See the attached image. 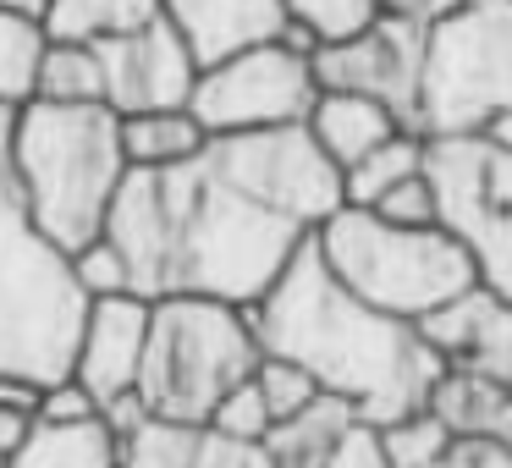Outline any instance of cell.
<instances>
[{"label":"cell","mask_w":512,"mask_h":468,"mask_svg":"<svg viewBox=\"0 0 512 468\" xmlns=\"http://www.w3.org/2000/svg\"><path fill=\"white\" fill-rule=\"evenodd\" d=\"M452 0H380V12H402V17H419V23H430V17H441Z\"/></svg>","instance_id":"obj_36"},{"label":"cell","mask_w":512,"mask_h":468,"mask_svg":"<svg viewBox=\"0 0 512 468\" xmlns=\"http://www.w3.org/2000/svg\"><path fill=\"white\" fill-rule=\"evenodd\" d=\"M160 17V0H50L45 34L50 39H78V45H100L127 28H144Z\"/></svg>","instance_id":"obj_21"},{"label":"cell","mask_w":512,"mask_h":468,"mask_svg":"<svg viewBox=\"0 0 512 468\" xmlns=\"http://www.w3.org/2000/svg\"><path fill=\"white\" fill-rule=\"evenodd\" d=\"M50 34L45 23L17 12H0V105H28L34 100V78H39V56H45Z\"/></svg>","instance_id":"obj_24"},{"label":"cell","mask_w":512,"mask_h":468,"mask_svg":"<svg viewBox=\"0 0 512 468\" xmlns=\"http://www.w3.org/2000/svg\"><path fill=\"white\" fill-rule=\"evenodd\" d=\"M199 441H204V424L149 413V419H138L133 430L116 441V463L122 468H193Z\"/></svg>","instance_id":"obj_23"},{"label":"cell","mask_w":512,"mask_h":468,"mask_svg":"<svg viewBox=\"0 0 512 468\" xmlns=\"http://www.w3.org/2000/svg\"><path fill=\"white\" fill-rule=\"evenodd\" d=\"M353 419H358V413L347 408L342 397H331V391H325V397L309 402L303 413L270 424L265 452H270V463H276V468H320L325 452L336 446V435H342Z\"/></svg>","instance_id":"obj_19"},{"label":"cell","mask_w":512,"mask_h":468,"mask_svg":"<svg viewBox=\"0 0 512 468\" xmlns=\"http://www.w3.org/2000/svg\"><path fill=\"white\" fill-rule=\"evenodd\" d=\"M254 386L265 391L270 419H292V413H303L309 402H320V397H325L320 380H314L303 364L281 358V353H259V364H254Z\"/></svg>","instance_id":"obj_25"},{"label":"cell","mask_w":512,"mask_h":468,"mask_svg":"<svg viewBox=\"0 0 512 468\" xmlns=\"http://www.w3.org/2000/svg\"><path fill=\"white\" fill-rule=\"evenodd\" d=\"M287 17L309 23L325 45V39H347L358 28H369L380 17V0H287Z\"/></svg>","instance_id":"obj_28"},{"label":"cell","mask_w":512,"mask_h":468,"mask_svg":"<svg viewBox=\"0 0 512 468\" xmlns=\"http://www.w3.org/2000/svg\"><path fill=\"white\" fill-rule=\"evenodd\" d=\"M303 127L314 133V144L336 160V171H347L353 160H364L375 144H386L391 133H402V116L391 105L369 100V94H347V89H320L303 116Z\"/></svg>","instance_id":"obj_16"},{"label":"cell","mask_w":512,"mask_h":468,"mask_svg":"<svg viewBox=\"0 0 512 468\" xmlns=\"http://www.w3.org/2000/svg\"><path fill=\"white\" fill-rule=\"evenodd\" d=\"M94 413H100L94 391L83 386V380L61 375V380H50V386H45V397H39V413H34V419H39V424H83V419H94Z\"/></svg>","instance_id":"obj_32"},{"label":"cell","mask_w":512,"mask_h":468,"mask_svg":"<svg viewBox=\"0 0 512 468\" xmlns=\"http://www.w3.org/2000/svg\"><path fill=\"white\" fill-rule=\"evenodd\" d=\"M210 144L204 122L188 111V105H166V111H138L122 116V155L127 171H166L193 160L199 149Z\"/></svg>","instance_id":"obj_17"},{"label":"cell","mask_w":512,"mask_h":468,"mask_svg":"<svg viewBox=\"0 0 512 468\" xmlns=\"http://www.w3.org/2000/svg\"><path fill=\"white\" fill-rule=\"evenodd\" d=\"M424 28L419 17L402 12H380L369 28L347 39H325L314 50V83L320 89H347V94H369V100L391 105L402 122L413 127L419 111V72H424Z\"/></svg>","instance_id":"obj_11"},{"label":"cell","mask_w":512,"mask_h":468,"mask_svg":"<svg viewBox=\"0 0 512 468\" xmlns=\"http://www.w3.org/2000/svg\"><path fill=\"white\" fill-rule=\"evenodd\" d=\"M320 468H391V452H386V435H380V424L353 419L342 435H336V446L325 452Z\"/></svg>","instance_id":"obj_30"},{"label":"cell","mask_w":512,"mask_h":468,"mask_svg":"<svg viewBox=\"0 0 512 468\" xmlns=\"http://www.w3.org/2000/svg\"><path fill=\"white\" fill-rule=\"evenodd\" d=\"M127 177L122 116L111 105L28 100L12 116V199L56 248H83L105 232V215Z\"/></svg>","instance_id":"obj_3"},{"label":"cell","mask_w":512,"mask_h":468,"mask_svg":"<svg viewBox=\"0 0 512 468\" xmlns=\"http://www.w3.org/2000/svg\"><path fill=\"white\" fill-rule=\"evenodd\" d=\"M380 435H386L391 468H424V463H435V457H441L446 446H452V430H446V424L435 419L430 408L402 413V419L380 424Z\"/></svg>","instance_id":"obj_26"},{"label":"cell","mask_w":512,"mask_h":468,"mask_svg":"<svg viewBox=\"0 0 512 468\" xmlns=\"http://www.w3.org/2000/svg\"><path fill=\"white\" fill-rule=\"evenodd\" d=\"M210 155L232 182H243L254 199H265L270 210H281L309 232L325 215L342 210V171L314 144L303 122L259 127V133H221L210 138Z\"/></svg>","instance_id":"obj_10"},{"label":"cell","mask_w":512,"mask_h":468,"mask_svg":"<svg viewBox=\"0 0 512 468\" xmlns=\"http://www.w3.org/2000/svg\"><path fill=\"white\" fill-rule=\"evenodd\" d=\"M270 424H276V419H270V402H265V391L254 386V375H248V380H237V386L210 408L204 430L226 435V441H265Z\"/></svg>","instance_id":"obj_27"},{"label":"cell","mask_w":512,"mask_h":468,"mask_svg":"<svg viewBox=\"0 0 512 468\" xmlns=\"http://www.w3.org/2000/svg\"><path fill=\"white\" fill-rule=\"evenodd\" d=\"M94 50H100V67H105V105L116 116L188 105L193 83H199V61H193V50L182 45V34L166 17L127 28L116 39H100Z\"/></svg>","instance_id":"obj_12"},{"label":"cell","mask_w":512,"mask_h":468,"mask_svg":"<svg viewBox=\"0 0 512 468\" xmlns=\"http://www.w3.org/2000/svg\"><path fill=\"white\" fill-rule=\"evenodd\" d=\"M89 292L72 276V254L56 248L12 193H0V375L50 380L72 375Z\"/></svg>","instance_id":"obj_6"},{"label":"cell","mask_w":512,"mask_h":468,"mask_svg":"<svg viewBox=\"0 0 512 468\" xmlns=\"http://www.w3.org/2000/svg\"><path fill=\"white\" fill-rule=\"evenodd\" d=\"M160 17L182 34L199 67L265 45L287 23V0H160Z\"/></svg>","instance_id":"obj_15"},{"label":"cell","mask_w":512,"mask_h":468,"mask_svg":"<svg viewBox=\"0 0 512 468\" xmlns=\"http://www.w3.org/2000/svg\"><path fill=\"white\" fill-rule=\"evenodd\" d=\"M512 111V0H452L424 28L413 127L424 138L490 133Z\"/></svg>","instance_id":"obj_7"},{"label":"cell","mask_w":512,"mask_h":468,"mask_svg":"<svg viewBox=\"0 0 512 468\" xmlns=\"http://www.w3.org/2000/svg\"><path fill=\"white\" fill-rule=\"evenodd\" d=\"M490 138H496V144H507V149H512V111H507V116H501V122H496V127H490Z\"/></svg>","instance_id":"obj_39"},{"label":"cell","mask_w":512,"mask_h":468,"mask_svg":"<svg viewBox=\"0 0 512 468\" xmlns=\"http://www.w3.org/2000/svg\"><path fill=\"white\" fill-rule=\"evenodd\" d=\"M424 171L441 226L474 254L479 281L512 303V149L490 133L430 138Z\"/></svg>","instance_id":"obj_8"},{"label":"cell","mask_w":512,"mask_h":468,"mask_svg":"<svg viewBox=\"0 0 512 468\" xmlns=\"http://www.w3.org/2000/svg\"><path fill=\"white\" fill-rule=\"evenodd\" d=\"M424 468H512V452L496 435H452V446Z\"/></svg>","instance_id":"obj_34"},{"label":"cell","mask_w":512,"mask_h":468,"mask_svg":"<svg viewBox=\"0 0 512 468\" xmlns=\"http://www.w3.org/2000/svg\"><path fill=\"white\" fill-rule=\"evenodd\" d=\"M34 100H50V105H105L100 50L78 45V39H50L45 56H39Z\"/></svg>","instance_id":"obj_22"},{"label":"cell","mask_w":512,"mask_h":468,"mask_svg":"<svg viewBox=\"0 0 512 468\" xmlns=\"http://www.w3.org/2000/svg\"><path fill=\"white\" fill-rule=\"evenodd\" d=\"M144 342H149V298H138V292L89 298L78 353H72V380H83L94 391V402L133 391L138 369H144Z\"/></svg>","instance_id":"obj_14"},{"label":"cell","mask_w":512,"mask_h":468,"mask_svg":"<svg viewBox=\"0 0 512 468\" xmlns=\"http://www.w3.org/2000/svg\"><path fill=\"white\" fill-rule=\"evenodd\" d=\"M28 430H34V413L6 408V402H0V468H6V457H12L17 446L28 441Z\"/></svg>","instance_id":"obj_35"},{"label":"cell","mask_w":512,"mask_h":468,"mask_svg":"<svg viewBox=\"0 0 512 468\" xmlns=\"http://www.w3.org/2000/svg\"><path fill=\"white\" fill-rule=\"evenodd\" d=\"M12 105H0V193H12Z\"/></svg>","instance_id":"obj_37"},{"label":"cell","mask_w":512,"mask_h":468,"mask_svg":"<svg viewBox=\"0 0 512 468\" xmlns=\"http://www.w3.org/2000/svg\"><path fill=\"white\" fill-rule=\"evenodd\" d=\"M424 149H430V138H424L419 127L391 133L386 144H375L364 160H353V166L342 171V204L375 210V204L397 188V182H408L413 171H424Z\"/></svg>","instance_id":"obj_20"},{"label":"cell","mask_w":512,"mask_h":468,"mask_svg":"<svg viewBox=\"0 0 512 468\" xmlns=\"http://www.w3.org/2000/svg\"><path fill=\"white\" fill-rule=\"evenodd\" d=\"M248 314H254L265 353L303 364L331 397H342L369 424L419 413L446 369L413 320H397L347 292L320 259L314 237L292 254L276 287Z\"/></svg>","instance_id":"obj_2"},{"label":"cell","mask_w":512,"mask_h":468,"mask_svg":"<svg viewBox=\"0 0 512 468\" xmlns=\"http://www.w3.org/2000/svg\"><path fill=\"white\" fill-rule=\"evenodd\" d=\"M375 215H386V221H397V226H430V221H441L430 171H413L408 182H397V188L375 204Z\"/></svg>","instance_id":"obj_31"},{"label":"cell","mask_w":512,"mask_h":468,"mask_svg":"<svg viewBox=\"0 0 512 468\" xmlns=\"http://www.w3.org/2000/svg\"><path fill=\"white\" fill-rule=\"evenodd\" d=\"M314 248L347 292H358L364 303L397 314V320H424L430 309H441L446 298L479 281L474 254L441 221L397 226L358 204L325 215L314 226Z\"/></svg>","instance_id":"obj_4"},{"label":"cell","mask_w":512,"mask_h":468,"mask_svg":"<svg viewBox=\"0 0 512 468\" xmlns=\"http://www.w3.org/2000/svg\"><path fill=\"white\" fill-rule=\"evenodd\" d=\"M259 353H265V342H259L254 314L243 303L199 298V292L149 298V342L138 391H144L149 413L204 424L237 380L254 375Z\"/></svg>","instance_id":"obj_5"},{"label":"cell","mask_w":512,"mask_h":468,"mask_svg":"<svg viewBox=\"0 0 512 468\" xmlns=\"http://www.w3.org/2000/svg\"><path fill=\"white\" fill-rule=\"evenodd\" d=\"M413 325L441 353L446 369H474V375H490L507 386V375H512V303L501 292H490L485 281L463 287L457 298H446L441 309H430Z\"/></svg>","instance_id":"obj_13"},{"label":"cell","mask_w":512,"mask_h":468,"mask_svg":"<svg viewBox=\"0 0 512 468\" xmlns=\"http://www.w3.org/2000/svg\"><path fill=\"white\" fill-rule=\"evenodd\" d=\"M72 276H78V287L89 292V298H116V292H133V281H127V259L116 254L111 237H89L83 248H72Z\"/></svg>","instance_id":"obj_29"},{"label":"cell","mask_w":512,"mask_h":468,"mask_svg":"<svg viewBox=\"0 0 512 468\" xmlns=\"http://www.w3.org/2000/svg\"><path fill=\"white\" fill-rule=\"evenodd\" d=\"M507 386H512V375H507Z\"/></svg>","instance_id":"obj_40"},{"label":"cell","mask_w":512,"mask_h":468,"mask_svg":"<svg viewBox=\"0 0 512 468\" xmlns=\"http://www.w3.org/2000/svg\"><path fill=\"white\" fill-rule=\"evenodd\" d=\"M105 237L127 259L138 298L199 292L254 309L314 232L232 182L204 144L182 166L127 171Z\"/></svg>","instance_id":"obj_1"},{"label":"cell","mask_w":512,"mask_h":468,"mask_svg":"<svg viewBox=\"0 0 512 468\" xmlns=\"http://www.w3.org/2000/svg\"><path fill=\"white\" fill-rule=\"evenodd\" d=\"M116 468H122V463H116Z\"/></svg>","instance_id":"obj_41"},{"label":"cell","mask_w":512,"mask_h":468,"mask_svg":"<svg viewBox=\"0 0 512 468\" xmlns=\"http://www.w3.org/2000/svg\"><path fill=\"white\" fill-rule=\"evenodd\" d=\"M193 468H276V463H270L265 441H226V435L204 430Z\"/></svg>","instance_id":"obj_33"},{"label":"cell","mask_w":512,"mask_h":468,"mask_svg":"<svg viewBox=\"0 0 512 468\" xmlns=\"http://www.w3.org/2000/svg\"><path fill=\"white\" fill-rule=\"evenodd\" d=\"M6 468H116V435L105 430V419L83 424H39L28 430V441L6 457Z\"/></svg>","instance_id":"obj_18"},{"label":"cell","mask_w":512,"mask_h":468,"mask_svg":"<svg viewBox=\"0 0 512 468\" xmlns=\"http://www.w3.org/2000/svg\"><path fill=\"white\" fill-rule=\"evenodd\" d=\"M320 94L314 61L298 56L281 39L248 45L237 56H221L199 67V83L188 94V111L204 122V133H259V127H287L303 122Z\"/></svg>","instance_id":"obj_9"},{"label":"cell","mask_w":512,"mask_h":468,"mask_svg":"<svg viewBox=\"0 0 512 468\" xmlns=\"http://www.w3.org/2000/svg\"><path fill=\"white\" fill-rule=\"evenodd\" d=\"M0 12H17V17H34V23H45L50 0H0Z\"/></svg>","instance_id":"obj_38"}]
</instances>
